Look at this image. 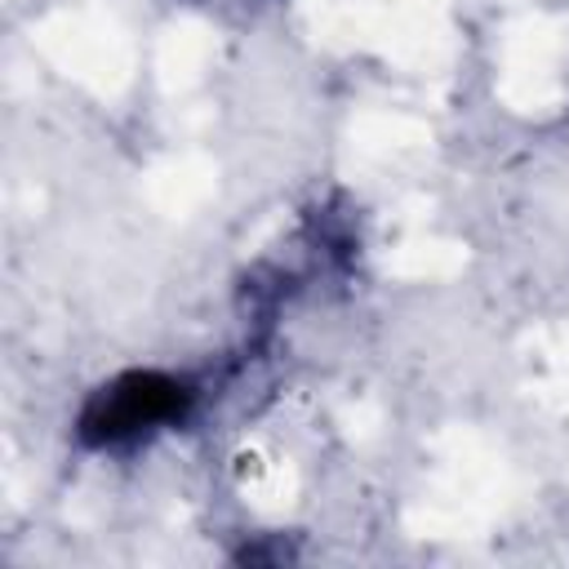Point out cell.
I'll list each match as a JSON object with an SVG mask.
<instances>
[{
    "label": "cell",
    "mask_w": 569,
    "mask_h": 569,
    "mask_svg": "<svg viewBox=\"0 0 569 569\" xmlns=\"http://www.w3.org/2000/svg\"><path fill=\"white\" fill-rule=\"evenodd\" d=\"M191 405V391L187 382L169 378V373H156V369H138V373H124L116 382H107L80 413V436L89 445H124V440H138L164 422H178Z\"/></svg>",
    "instance_id": "cell-1"
}]
</instances>
